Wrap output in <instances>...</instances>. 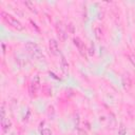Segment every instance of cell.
<instances>
[{"instance_id":"2","label":"cell","mask_w":135,"mask_h":135,"mask_svg":"<svg viewBox=\"0 0 135 135\" xmlns=\"http://www.w3.org/2000/svg\"><path fill=\"white\" fill-rule=\"evenodd\" d=\"M1 17H2V19H3L8 25H11L12 27H14L15 30H17V31H22V30L24 28V25H23L17 18H15L14 16L9 15L8 13H6V12H1Z\"/></svg>"},{"instance_id":"11","label":"cell","mask_w":135,"mask_h":135,"mask_svg":"<svg viewBox=\"0 0 135 135\" xmlns=\"http://www.w3.org/2000/svg\"><path fill=\"white\" fill-rule=\"evenodd\" d=\"M126 133H127V128H126V126L121 122V123L119 124V127H118V134H119V135H126Z\"/></svg>"},{"instance_id":"9","label":"cell","mask_w":135,"mask_h":135,"mask_svg":"<svg viewBox=\"0 0 135 135\" xmlns=\"http://www.w3.org/2000/svg\"><path fill=\"white\" fill-rule=\"evenodd\" d=\"M94 34H95V38L97 39V40H101V38H102V30H101V27L100 26H95V28H94Z\"/></svg>"},{"instance_id":"8","label":"cell","mask_w":135,"mask_h":135,"mask_svg":"<svg viewBox=\"0 0 135 135\" xmlns=\"http://www.w3.org/2000/svg\"><path fill=\"white\" fill-rule=\"evenodd\" d=\"M57 35H58L60 41H65V39H66V34H65V32H64L61 27H57Z\"/></svg>"},{"instance_id":"3","label":"cell","mask_w":135,"mask_h":135,"mask_svg":"<svg viewBox=\"0 0 135 135\" xmlns=\"http://www.w3.org/2000/svg\"><path fill=\"white\" fill-rule=\"evenodd\" d=\"M40 89V77L39 75H35L31 81L30 84V93L32 97H35L38 93V90Z\"/></svg>"},{"instance_id":"13","label":"cell","mask_w":135,"mask_h":135,"mask_svg":"<svg viewBox=\"0 0 135 135\" xmlns=\"http://www.w3.org/2000/svg\"><path fill=\"white\" fill-rule=\"evenodd\" d=\"M5 119H6V117H5V108H4V103H2V105H1V122L4 121Z\"/></svg>"},{"instance_id":"14","label":"cell","mask_w":135,"mask_h":135,"mask_svg":"<svg viewBox=\"0 0 135 135\" xmlns=\"http://www.w3.org/2000/svg\"><path fill=\"white\" fill-rule=\"evenodd\" d=\"M41 135H52V131L47 128H44L43 130H41Z\"/></svg>"},{"instance_id":"1","label":"cell","mask_w":135,"mask_h":135,"mask_svg":"<svg viewBox=\"0 0 135 135\" xmlns=\"http://www.w3.org/2000/svg\"><path fill=\"white\" fill-rule=\"evenodd\" d=\"M25 49L27 51V53L34 57L35 59H38V60H42L44 59V55L42 53V51L40 50V47L38 46L37 43L35 42H32V41H28L25 43Z\"/></svg>"},{"instance_id":"10","label":"cell","mask_w":135,"mask_h":135,"mask_svg":"<svg viewBox=\"0 0 135 135\" xmlns=\"http://www.w3.org/2000/svg\"><path fill=\"white\" fill-rule=\"evenodd\" d=\"M24 5L31 11V12H33V13H35V14H37V9H36V7H35V5H34V3L33 2H31V1H28V0H25L24 2Z\"/></svg>"},{"instance_id":"4","label":"cell","mask_w":135,"mask_h":135,"mask_svg":"<svg viewBox=\"0 0 135 135\" xmlns=\"http://www.w3.org/2000/svg\"><path fill=\"white\" fill-rule=\"evenodd\" d=\"M49 49H50V52L52 55L57 56L59 54V45H58V42L56 39L51 38L49 40Z\"/></svg>"},{"instance_id":"7","label":"cell","mask_w":135,"mask_h":135,"mask_svg":"<svg viewBox=\"0 0 135 135\" xmlns=\"http://www.w3.org/2000/svg\"><path fill=\"white\" fill-rule=\"evenodd\" d=\"M61 68H62V71L64 74L69 73V63H68L66 59L64 58V56H61Z\"/></svg>"},{"instance_id":"5","label":"cell","mask_w":135,"mask_h":135,"mask_svg":"<svg viewBox=\"0 0 135 135\" xmlns=\"http://www.w3.org/2000/svg\"><path fill=\"white\" fill-rule=\"evenodd\" d=\"M73 43H74V45H76V47L79 50V53H80L82 56H84V54H85V47H84V43L82 42V40H81L79 37H74V38H73Z\"/></svg>"},{"instance_id":"6","label":"cell","mask_w":135,"mask_h":135,"mask_svg":"<svg viewBox=\"0 0 135 135\" xmlns=\"http://www.w3.org/2000/svg\"><path fill=\"white\" fill-rule=\"evenodd\" d=\"M1 127H2V132H3L4 134L7 133V132L9 131L11 127H12V121H11V119L6 118L4 121H2V122H1Z\"/></svg>"},{"instance_id":"12","label":"cell","mask_w":135,"mask_h":135,"mask_svg":"<svg viewBox=\"0 0 135 135\" xmlns=\"http://www.w3.org/2000/svg\"><path fill=\"white\" fill-rule=\"evenodd\" d=\"M66 28H68V32L70 34H74L75 33V26H74V24L72 22H69L66 24Z\"/></svg>"},{"instance_id":"15","label":"cell","mask_w":135,"mask_h":135,"mask_svg":"<svg viewBox=\"0 0 135 135\" xmlns=\"http://www.w3.org/2000/svg\"><path fill=\"white\" fill-rule=\"evenodd\" d=\"M78 135H88V134H86V132H85L84 130L78 129Z\"/></svg>"}]
</instances>
